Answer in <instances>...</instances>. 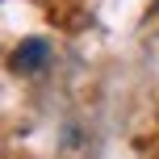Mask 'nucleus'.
Returning <instances> with one entry per match:
<instances>
[{
  "instance_id": "obj_1",
  "label": "nucleus",
  "mask_w": 159,
  "mask_h": 159,
  "mask_svg": "<svg viewBox=\"0 0 159 159\" xmlns=\"http://www.w3.org/2000/svg\"><path fill=\"white\" fill-rule=\"evenodd\" d=\"M46 59H50V46H46V42H42V38H25L21 46L13 50V71L30 75V71H38Z\"/></svg>"
}]
</instances>
